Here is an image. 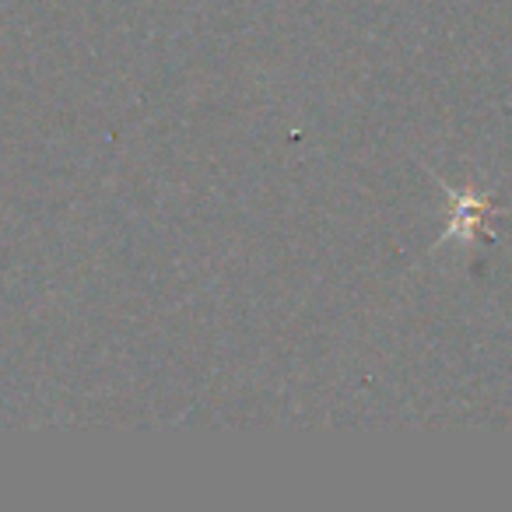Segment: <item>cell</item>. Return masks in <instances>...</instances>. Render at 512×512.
<instances>
[{
  "instance_id": "1",
  "label": "cell",
  "mask_w": 512,
  "mask_h": 512,
  "mask_svg": "<svg viewBox=\"0 0 512 512\" xmlns=\"http://www.w3.org/2000/svg\"><path fill=\"white\" fill-rule=\"evenodd\" d=\"M449 204L446 239H470L484 228V214H491V200L481 193H449Z\"/></svg>"
}]
</instances>
